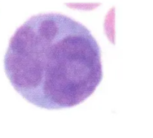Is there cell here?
Returning a JSON list of instances; mask_svg holds the SVG:
<instances>
[{
    "label": "cell",
    "instance_id": "1",
    "mask_svg": "<svg viewBox=\"0 0 153 138\" xmlns=\"http://www.w3.org/2000/svg\"><path fill=\"white\" fill-rule=\"evenodd\" d=\"M6 76L27 102L46 110L82 104L103 78L101 49L79 21L43 13L14 31L4 58Z\"/></svg>",
    "mask_w": 153,
    "mask_h": 138
}]
</instances>
